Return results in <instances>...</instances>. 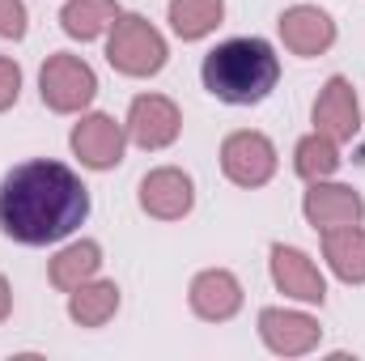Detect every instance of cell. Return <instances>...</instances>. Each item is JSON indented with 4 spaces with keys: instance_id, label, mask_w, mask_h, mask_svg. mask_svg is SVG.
<instances>
[{
    "instance_id": "obj_1",
    "label": "cell",
    "mask_w": 365,
    "mask_h": 361,
    "mask_svg": "<svg viewBox=\"0 0 365 361\" xmlns=\"http://www.w3.org/2000/svg\"><path fill=\"white\" fill-rule=\"evenodd\" d=\"M90 217V187L51 158H30L0 179V234L21 247H51Z\"/></svg>"
},
{
    "instance_id": "obj_2",
    "label": "cell",
    "mask_w": 365,
    "mask_h": 361,
    "mask_svg": "<svg viewBox=\"0 0 365 361\" xmlns=\"http://www.w3.org/2000/svg\"><path fill=\"white\" fill-rule=\"evenodd\" d=\"M204 90L225 106H255L280 81V56L264 39H225L204 56Z\"/></svg>"
},
{
    "instance_id": "obj_3",
    "label": "cell",
    "mask_w": 365,
    "mask_h": 361,
    "mask_svg": "<svg viewBox=\"0 0 365 361\" xmlns=\"http://www.w3.org/2000/svg\"><path fill=\"white\" fill-rule=\"evenodd\" d=\"M106 60H110L115 73L145 81V77H158V73L166 68L170 47H166L162 30H158L149 17H140V13H119L115 26L106 30Z\"/></svg>"
},
{
    "instance_id": "obj_4",
    "label": "cell",
    "mask_w": 365,
    "mask_h": 361,
    "mask_svg": "<svg viewBox=\"0 0 365 361\" xmlns=\"http://www.w3.org/2000/svg\"><path fill=\"white\" fill-rule=\"evenodd\" d=\"M93 93H98V73L73 51H56L38 68V98L56 115H81L93 102Z\"/></svg>"
},
{
    "instance_id": "obj_5",
    "label": "cell",
    "mask_w": 365,
    "mask_h": 361,
    "mask_svg": "<svg viewBox=\"0 0 365 361\" xmlns=\"http://www.w3.org/2000/svg\"><path fill=\"white\" fill-rule=\"evenodd\" d=\"M276 166H280L276 145L255 128H238L221 141V171L234 187H264L272 183Z\"/></svg>"
},
{
    "instance_id": "obj_6",
    "label": "cell",
    "mask_w": 365,
    "mask_h": 361,
    "mask_svg": "<svg viewBox=\"0 0 365 361\" xmlns=\"http://www.w3.org/2000/svg\"><path fill=\"white\" fill-rule=\"evenodd\" d=\"M123 128H128V141H132L136 149L158 153V149H170V145L179 141L182 111H179V102L166 98V93H136L132 106H128Z\"/></svg>"
},
{
    "instance_id": "obj_7",
    "label": "cell",
    "mask_w": 365,
    "mask_h": 361,
    "mask_svg": "<svg viewBox=\"0 0 365 361\" xmlns=\"http://www.w3.org/2000/svg\"><path fill=\"white\" fill-rule=\"evenodd\" d=\"M73 153L81 158V166L90 171H115L123 162V149H128V128L106 115V111H90L73 123V136H68Z\"/></svg>"
},
{
    "instance_id": "obj_8",
    "label": "cell",
    "mask_w": 365,
    "mask_h": 361,
    "mask_svg": "<svg viewBox=\"0 0 365 361\" xmlns=\"http://www.w3.org/2000/svg\"><path fill=\"white\" fill-rule=\"evenodd\" d=\"M302 213H306V221H310L319 234H327V230H340V225H361L365 221V200H361V191L349 187V183L319 179V183L306 187Z\"/></svg>"
},
{
    "instance_id": "obj_9",
    "label": "cell",
    "mask_w": 365,
    "mask_h": 361,
    "mask_svg": "<svg viewBox=\"0 0 365 361\" xmlns=\"http://www.w3.org/2000/svg\"><path fill=\"white\" fill-rule=\"evenodd\" d=\"M259 340L268 345V353H276V357H306V353L319 349L323 327L306 310L268 306V310H259Z\"/></svg>"
},
{
    "instance_id": "obj_10",
    "label": "cell",
    "mask_w": 365,
    "mask_h": 361,
    "mask_svg": "<svg viewBox=\"0 0 365 361\" xmlns=\"http://www.w3.org/2000/svg\"><path fill=\"white\" fill-rule=\"evenodd\" d=\"M268 268H272V285L284 293V298L306 302V306H323V302H327V280H323L319 264H314L306 251L284 247V243H272Z\"/></svg>"
},
{
    "instance_id": "obj_11",
    "label": "cell",
    "mask_w": 365,
    "mask_h": 361,
    "mask_svg": "<svg viewBox=\"0 0 365 361\" xmlns=\"http://www.w3.org/2000/svg\"><path fill=\"white\" fill-rule=\"evenodd\" d=\"M310 119H314V132L331 136L336 145L353 141V136L361 132V102H357L353 81H349V77H340V73H336V77H327V81H323V90H319V98H314Z\"/></svg>"
},
{
    "instance_id": "obj_12",
    "label": "cell",
    "mask_w": 365,
    "mask_h": 361,
    "mask_svg": "<svg viewBox=\"0 0 365 361\" xmlns=\"http://www.w3.org/2000/svg\"><path fill=\"white\" fill-rule=\"evenodd\" d=\"M136 200L153 221H182L195 208V183L179 166H158L140 179Z\"/></svg>"
},
{
    "instance_id": "obj_13",
    "label": "cell",
    "mask_w": 365,
    "mask_h": 361,
    "mask_svg": "<svg viewBox=\"0 0 365 361\" xmlns=\"http://www.w3.org/2000/svg\"><path fill=\"white\" fill-rule=\"evenodd\" d=\"M276 26H280V43L302 60H314V56L331 51V43H336V21L319 4H289Z\"/></svg>"
},
{
    "instance_id": "obj_14",
    "label": "cell",
    "mask_w": 365,
    "mask_h": 361,
    "mask_svg": "<svg viewBox=\"0 0 365 361\" xmlns=\"http://www.w3.org/2000/svg\"><path fill=\"white\" fill-rule=\"evenodd\" d=\"M242 280L230 268H204L195 272L191 289H187V302H191V315L204 319V323H230L238 310H242Z\"/></svg>"
},
{
    "instance_id": "obj_15",
    "label": "cell",
    "mask_w": 365,
    "mask_h": 361,
    "mask_svg": "<svg viewBox=\"0 0 365 361\" xmlns=\"http://www.w3.org/2000/svg\"><path fill=\"white\" fill-rule=\"evenodd\" d=\"M115 315H119V285L115 280L90 276L86 285H77L68 293V319L77 327H106Z\"/></svg>"
},
{
    "instance_id": "obj_16",
    "label": "cell",
    "mask_w": 365,
    "mask_h": 361,
    "mask_svg": "<svg viewBox=\"0 0 365 361\" xmlns=\"http://www.w3.org/2000/svg\"><path fill=\"white\" fill-rule=\"evenodd\" d=\"M102 268V247L93 238H77L68 247H60L47 264V280L60 289V293H73L77 285H86L90 276H98Z\"/></svg>"
},
{
    "instance_id": "obj_17",
    "label": "cell",
    "mask_w": 365,
    "mask_h": 361,
    "mask_svg": "<svg viewBox=\"0 0 365 361\" xmlns=\"http://www.w3.org/2000/svg\"><path fill=\"white\" fill-rule=\"evenodd\" d=\"M323 260L344 285H365V225H340L323 234Z\"/></svg>"
},
{
    "instance_id": "obj_18",
    "label": "cell",
    "mask_w": 365,
    "mask_h": 361,
    "mask_svg": "<svg viewBox=\"0 0 365 361\" xmlns=\"http://www.w3.org/2000/svg\"><path fill=\"white\" fill-rule=\"evenodd\" d=\"M119 13H123L119 0H68V4L60 9V26H64L68 39L93 43V39H102V34L115 26Z\"/></svg>"
},
{
    "instance_id": "obj_19",
    "label": "cell",
    "mask_w": 365,
    "mask_h": 361,
    "mask_svg": "<svg viewBox=\"0 0 365 361\" xmlns=\"http://www.w3.org/2000/svg\"><path fill=\"white\" fill-rule=\"evenodd\" d=\"M166 17L182 43H200L225 21V0H170Z\"/></svg>"
},
{
    "instance_id": "obj_20",
    "label": "cell",
    "mask_w": 365,
    "mask_h": 361,
    "mask_svg": "<svg viewBox=\"0 0 365 361\" xmlns=\"http://www.w3.org/2000/svg\"><path fill=\"white\" fill-rule=\"evenodd\" d=\"M293 171H297V179H306V183L331 179L340 171V145L331 136H323V132L302 136L297 149H293Z\"/></svg>"
},
{
    "instance_id": "obj_21",
    "label": "cell",
    "mask_w": 365,
    "mask_h": 361,
    "mask_svg": "<svg viewBox=\"0 0 365 361\" xmlns=\"http://www.w3.org/2000/svg\"><path fill=\"white\" fill-rule=\"evenodd\" d=\"M17 98H21V68H17V60L0 56V115L9 106H17Z\"/></svg>"
},
{
    "instance_id": "obj_22",
    "label": "cell",
    "mask_w": 365,
    "mask_h": 361,
    "mask_svg": "<svg viewBox=\"0 0 365 361\" xmlns=\"http://www.w3.org/2000/svg\"><path fill=\"white\" fill-rule=\"evenodd\" d=\"M0 39H26V0H0Z\"/></svg>"
},
{
    "instance_id": "obj_23",
    "label": "cell",
    "mask_w": 365,
    "mask_h": 361,
    "mask_svg": "<svg viewBox=\"0 0 365 361\" xmlns=\"http://www.w3.org/2000/svg\"><path fill=\"white\" fill-rule=\"evenodd\" d=\"M13 315V285L4 280V272H0V323Z\"/></svg>"
}]
</instances>
